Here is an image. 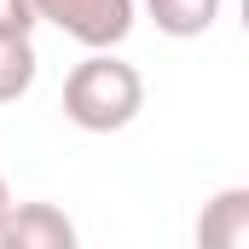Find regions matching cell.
<instances>
[{
    "instance_id": "cell-5",
    "label": "cell",
    "mask_w": 249,
    "mask_h": 249,
    "mask_svg": "<svg viewBox=\"0 0 249 249\" xmlns=\"http://www.w3.org/2000/svg\"><path fill=\"white\" fill-rule=\"evenodd\" d=\"M220 6H226V0H145L151 23H157L162 35H174V41H197V35H209L214 18H220Z\"/></svg>"
},
{
    "instance_id": "cell-1",
    "label": "cell",
    "mask_w": 249,
    "mask_h": 249,
    "mask_svg": "<svg viewBox=\"0 0 249 249\" xmlns=\"http://www.w3.org/2000/svg\"><path fill=\"white\" fill-rule=\"evenodd\" d=\"M145 110V75L127 58H116V47H99L64 75V116L81 133H122L139 122Z\"/></svg>"
},
{
    "instance_id": "cell-7",
    "label": "cell",
    "mask_w": 249,
    "mask_h": 249,
    "mask_svg": "<svg viewBox=\"0 0 249 249\" xmlns=\"http://www.w3.org/2000/svg\"><path fill=\"white\" fill-rule=\"evenodd\" d=\"M35 29V0H0V35H29Z\"/></svg>"
},
{
    "instance_id": "cell-6",
    "label": "cell",
    "mask_w": 249,
    "mask_h": 249,
    "mask_svg": "<svg viewBox=\"0 0 249 249\" xmlns=\"http://www.w3.org/2000/svg\"><path fill=\"white\" fill-rule=\"evenodd\" d=\"M41 75V58L29 47V35H0V105H18Z\"/></svg>"
},
{
    "instance_id": "cell-3",
    "label": "cell",
    "mask_w": 249,
    "mask_h": 249,
    "mask_svg": "<svg viewBox=\"0 0 249 249\" xmlns=\"http://www.w3.org/2000/svg\"><path fill=\"white\" fill-rule=\"evenodd\" d=\"M0 249H75V226L58 203H12L0 220Z\"/></svg>"
},
{
    "instance_id": "cell-2",
    "label": "cell",
    "mask_w": 249,
    "mask_h": 249,
    "mask_svg": "<svg viewBox=\"0 0 249 249\" xmlns=\"http://www.w3.org/2000/svg\"><path fill=\"white\" fill-rule=\"evenodd\" d=\"M35 23H53L58 35L99 53L133 35V0H35Z\"/></svg>"
},
{
    "instance_id": "cell-4",
    "label": "cell",
    "mask_w": 249,
    "mask_h": 249,
    "mask_svg": "<svg viewBox=\"0 0 249 249\" xmlns=\"http://www.w3.org/2000/svg\"><path fill=\"white\" fill-rule=\"evenodd\" d=\"M197 244L203 249H249V186H226L220 197L203 203Z\"/></svg>"
},
{
    "instance_id": "cell-8",
    "label": "cell",
    "mask_w": 249,
    "mask_h": 249,
    "mask_svg": "<svg viewBox=\"0 0 249 249\" xmlns=\"http://www.w3.org/2000/svg\"><path fill=\"white\" fill-rule=\"evenodd\" d=\"M6 209H12V186H6V174H0V220H6Z\"/></svg>"
}]
</instances>
